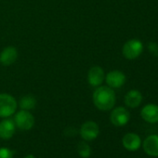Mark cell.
<instances>
[{"instance_id": "cell-1", "label": "cell", "mask_w": 158, "mask_h": 158, "mask_svg": "<svg viewBox=\"0 0 158 158\" xmlns=\"http://www.w3.org/2000/svg\"><path fill=\"white\" fill-rule=\"evenodd\" d=\"M93 102L99 110H111L115 103L114 91L110 87L98 88L93 93Z\"/></svg>"}, {"instance_id": "cell-2", "label": "cell", "mask_w": 158, "mask_h": 158, "mask_svg": "<svg viewBox=\"0 0 158 158\" xmlns=\"http://www.w3.org/2000/svg\"><path fill=\"white\" fill-rule=\"evenodd\" d=\"M17 109L16 100L10 94H0V117H9Z\"/></svg>"}, {"instance_id": "cell-3", "label": "cell", "mask_w": 158, "mask_h": 158, "mask_svg": "<svg viewBox=\"0 0 158 158\" xmlns=\"http://www.w3.org/2000/svg\"><path fill=\"white\" fill-rule=\"evenodd\" d=\"M142 50H143L142 43L138 39H131L124 45L123 55L127 60H134L141 54Z\"/></svg>"}, {"instance_id": "cell-4", "label": "cell", "mask_w": 158, "mask_h": 158, "mask_svg": "<svg viewBox=\"0 0 158 158\" xmlns=\"http://www.w3.org/2000/svg\"><path fill=\"white\" fill-rule=\"evenodd\" d=\"M15 125L22 130H29L34 127L35 118L31 113L26 110H22L18 112L14 118Z\"/></svg>"}, {"instance_id": "cell-5", "label": "cell", "mask_w": 158, "mask_h": 158, "mask_svg": "<svg viewBox=\"0 0 158 158\" xmlns=\"http://www.w3.org/2000/svg\"><path fill=\"white\" fill-rule=\"evenodd\" d=\"M130 114L128 111L124 107L115 108L111 114V122L115 127H123L129 121Z\"/></svg>"}, {"instance_id": "cell-6", "label": "cell", "mask_w": 158, "mask_h": 158, "mask_svg": "<svg viewBox=\"0 0 158 158\" xmlns=\"http://www.w3.org/2000/svg\"><path fill=\"white\" fill-rule=\"evenodd\" d=\"M100 133L99 126L96 122L93 121H88L84 123L80 129L81 137L86 140H93L95 139Z\"/></svg>"}, {"instance_id": "cell-7", "label": "cell", "mask_w": 158, "mask_h": 158, "mask_svg": "<svg viewBox=\"0 0 158 158\" xmlns=\"http://www.w3.org/2000/svg\"><path fill=\"white\" fill-rule=\"evenodd\" d=\"M126 82V75L120 71H112L106 75V83L111 89H118Z\"/></svg>"}, {"instance_id": "cell-8", "label": "cell", "mask_w": 158, "mask_h": 158, "mask_svg": "<svg viewBox=\"0 0 158 158\" xmlns=\"http://www.w3.org/2000/svg\"><path fill=\"white\" fill-rule=\"evenodd\" d=\"M104 71L100 66H94L89 71L88 81L92 87H99L104 80Z\"/></svg>"}, {"instance_id": "cell-9", "label": "cell", "mask_w": 158, "mask_h": 158, "mask_svg": "<svg viewBox=\"0 0 158 158\" xmlns=\"http://www.w3.org/2000/svg\"><path fill=\"white\" fill-rule=\"evenodd\" d=\"M144 152L150 156H158V135H151L142 144Z\"/></svg>"}, {"instance_id": "cell-10", "label": "cell", "mask_w": 158, "mask_h": 158, "mask_svg": "<svg viewBox=\"0 0 158 158\" xmlns=\"http://www.w3.org/2000/svg\"><path fill=\"white\" fill-rule=\"evenodd\" d=\"M15 122L11 119H5L0 122V138L10 139L15 133Z\"/></svg>"}, {"instance_id": "cell-11", "label": "cell", "mask_w": 158, "mask_h": 158, "mask_svg": "<svg viewBox=\"0 0 158 158\" xmlns=\"http://www.w3.org/2000/svg\"><path fill=\"white\" fill-rule=\"evenodd\" d=\"M141 117L148 123L153 124L158 122V106L155 104H148L141 110Z\"/></svg>"}, {"instance_id": "cell-12", "label": "cell", "mask_w": 158, "mask_h": 158, "mask_svg": "<svg viewBox=\"0 0 158 158\" xmlns=\"http://www.w3.org/2000/svg\"><path fill=\"white\" fill-rule=\"evenodd\" d=\"M18 58V50L14 47H7L0 54V62L5 66H9L15 62Z\"/></svg>"}, {"instance_id": "cell-13", "label": "cell", "mask_w": 158, "mask_h": 158, "mask_svg": "<svg viewBox=\"0 0 158 158\" xmlns=\"http://www.w3.org/2000/svg\"><path fill=\"white\" fill-rule=\"evenodd\" d=\"M123 146L128 151H137L140 147V138L135 133H127L122 139Z\"/></svg>"}, {"instance_id": "cell-14", "label": "cell", "mask_w": 158, "mask_h": 158, "mask_svg": "<svg viewBox=\"0 0 158 158\" xmlns=\"http://www.w3.org/2000/svg\"><path fill=\"white\" fill-rule=\"evenodd\" d=\"M142 101V95L138 90H130L125 97V103L127 106L130 108H136L138 107Z\"/></svg>"}, {"instance_id": "cell-15", "label": "cell", "mask_w": 158, "mask_h": 158, "mask_svg": "<svg viewBox=\"0 0 158 158\" xmlns=\"http://www.w3.org/2000/svg\"><path fill=\"white\" fill-rule=\"evenodd\" d=\"M36 105V100L33 95H26L20 101V107L23 110H32Z\"/></svg>"}, {"instance_id": "cell-16", "label": "cell", "mask_w": 158, "mask_h": 158, "mask_svg": "<svg viewBox=\"0 0 158 158\" xmlns=\"http://www.w3.org/2000/svg\"><path fill=\"white\" fill-rule=\"evenodd\" d=\"M77 152L81 157L88 158L91 153V149L89 145L87 144L86 142H79L77 146Z\"/></svg>"}, {"instance_id": "cell-17", "label": "cell", "mask_w": 158, "mask_h": 158, "mask_svg": "<svg viewBox=\"0 0 158 158\" xmlns=\"http://www.w3.org/2000/svg\"><path fill=\"white\" fill-rule=\"evenodd\" d=\"M0 158H13V152L8 148L0 149Z\"/></svg>"}, {"instance_id": "cell-18", "label": "cell", "mask_w": 158, "mask_h": 158, "mask_svg": "<svg viewBox=\"0 0 158 158\" xmlns=\"http://www.w3.org/2000/svg\"><path fill=\"white\" fill-rule=\"evenodd\" d=\"M148 48H149V51L155 57H158V44L156 43H153V42H151L149 43L148 45Z\"/></svg>"}, {"instance_id": "cell-19", "label": "cell", "mask_w": 158, "mask_h": 158, "mask_svg": "<svg viewBox=\"0 0 158 158\" xmlns=\"http://www.w3.org/2000/svg\"><path fill=\"white\" fill-rule=\"evenodd\" d=\"M25 158H35V156H34L33 154H29V155H27V156H26Z\"/></svg>"}]
</instances>
